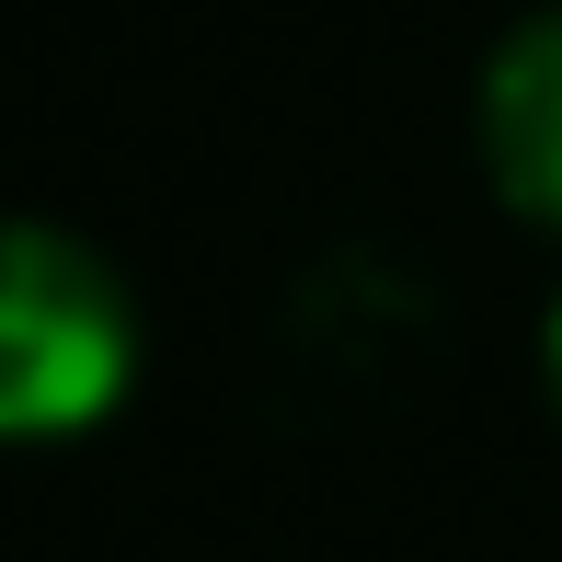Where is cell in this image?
<instances>
[{
	"mask_svg": "<svg viewBox=\"0 0 562 562\" xmlns=\"http://www.w3.org/2000/svg\"><path fill=\"white\" fill-rule=\"evenodd\" d=\"M471 138H482V184L505 195V218L562 229V0L494 35L482 92H471Z\"/></svg>",
	"mask_w": 562,
	"mask_h": 562,
	"instance_id": "2",
	"label": "cell"
},
{
	"mask_svg": "<svg viewBox=\"0 0 562 562\" xmlns=\"http://www.w3.org/2000/svg\"><path fill=\"white\" fill-rule=\"evenodd\" d=\"M138 391V299L81 229L0 218V448H69Z\"/></svg>",
	"mask_w": 562,
	"mask_h": 562,
	"instance_id": "1",
	"label": "cell"
},
{
	"mask_svg": "<svg viewBox=\"0 0 562 562\" xmlns=\"http://www.w3.org/2000/svg\"><path fill=\"white\" fill-rule=\"evenodd\" d=\"M540 368H551V402H562V299H551V334H540Z\"/></svg>",
	"mask_w": 562,
	"mask_h": 562,
	"instance_id": "3",
	"label": "cell"
}]
</instances>
